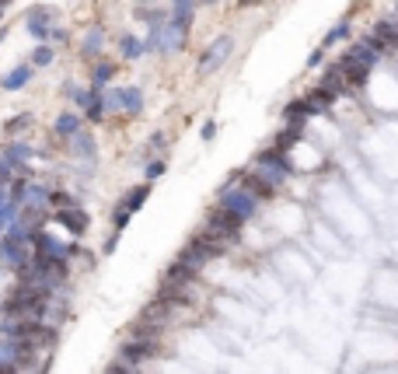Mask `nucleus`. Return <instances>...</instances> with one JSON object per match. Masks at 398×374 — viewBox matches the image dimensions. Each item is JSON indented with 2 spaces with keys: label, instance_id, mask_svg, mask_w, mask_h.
<instances>
[{
  "label": "nucleus",
  "instance_id": "f257e3e1",
  "mask_svg": "<svg viewBox=\"0 0 398 374\" xmlns=\"http://www.w3.org/2000/svg\"><path fill=\"white\" fill-rule=\"evenodd\" d=\"M101 101H105V112L123 116V119H140L143 109H147V95L137 84H130V88H101Z\"/></svg>",
  "mask_w": 398,
  "mask_h": 374
},
{
  "label": "nucleus",
  "instance_id": "f03ea898",
  "mask_svg": "<svg viewBox=\"0 0 398 374\" xmlns=\"http://www.w3.org/2000/svg\"><path fill=\"white\" fill-rule=\"evenodd\" d=\"M231 52H235V35H231V32L217 35V39H213V42L199 52V60H196V74H199V77L217 74L227 60H231Z\"/></svg>",
  "mask_w": 398,
  "mask_h": 374
},
{
  "label": "nucleus",
  "instance_id": "7ed1b4c3",
  "mask_svg": "<svg viewBox=\"0 0 398 374\" xmlns=\"http://www.w3.org/2000/svg\"><path fill=\"white\" fill-rule=\"evenodd\" d=\"M283 175H276V172H269V168H259V165H252V168H245L241 172V186L259 199V203H266V199H272L279 189H283Z\"/></svg>",
  "mask_w": 398,
  "mask_h": 374
},
{
  "label": "nucleus",
  "instance_id": "20e7f679",
  "mask_svg": "<svg viewBox=\"0 0 398 374\" xmlns=\"http://www.w3.org/2000/svg\"><path fill=\"white\" fill-rule=\"evenodd\" d=\"M241 228H245V221H238L235 213H227L220 203H213V206L206 210V231L217 235V238H223L227 245H238Z\"/></svg>",
  "mask_w": 398,
  "mask_h": 374
},
{
  "label": "nucleus",
  "instance_id": "39448f33",
  "mask_svg": "<svg viewBox=\"0 0 398 374\" xmlns=\"http://www.w3.org/2000/svg\"><path fill=\"white\" fill-rule=\"evenodd\" d=\"M217 203H220L227 213H235L238 221H245V224H248V221L255 217V213H259V199H255V196H252L241 182H238L235 189H227V193H217Z\"/></svg>",
  "mask_w": 398,
  "mask_h": 374
},
{
  "label": "nucleus",
  "instance_id": "423d86ee",
  "mask_svg": "<svg viewBox=\"0 0 398 374\" xmlns=\"http://www.w3.org/2000/svg\"><path fill=\"white\" fill-rule=\"evenodd\" d=\"M52 221L60 224V228H67L74 238H84L88 231H91V213L81 206V203H74V206H60V210H52Z\"/></svg>",
  "mask_w": 398,
  "mask_h": 374
},
{
  "label": "nucleus",
  "instance_id": "0eeeda50",
  "mask_svg": "<svg viewBox=\"0 0 398 374\" xmlns=\"http://www.w3.org/2000/svg\"><path fill=\"white\" fill-rule=\"evenodd\" d=\"M25 32L35 39V42H49V28L56 25V11L49 8V4H35V8H28L25 11Z\"/></svg>",
  "mask_w": 398,
  "mask_h": 374
},
{
  "label": "nucleus",
  "instance_id": "6e6552de",
  "mask_svg": "<svg viewBox=\"0 0 398 374\" xmlns=\"http://www.w3.org/2000/svg\"><path fill=\"white\" fill-rule=\"evenodd\" d=\"M161 353H164L161 339H126V343H119V360H126L133 367H140L143 360H154Z\"/></svg>",
  "mask_w": 398,
  "mask_h": 374
},
{
  "label": "nucleus",
  "instance_id": "1a4fd4ad",
  "mask_svg": "<svg viewBox=\"0 0 398 374\" xmlns=\"http://www.w3.org/2000/svg\"><path fill=\"white\" fill-rule=\"evenodd\" d=\"M252 165H259V168H269V172H276V175H283V179H290V175H294V161H290V154L276 150L272 144H269V147H262V150H255Z\"/></svg>",
  "mask_w": 398,
  "mask_h": 374
},
{
  "label": "nucleus",
  "instance_id": "9d476101",
  "mask_svg": "<svg viewBox=\"0 0 398 374\" xmlns=\"http://www.w3.org/2000/svg\"><path fill=\"white\" fill-rule=\"evenodd\" d=\"M154 301L168 304L172 311L189 308V304H192V287H182V284H172V280H161L157 291H154Z\"/></svg>",
  "mask_w": 398,
  "mask_h": 374
},
{
  "label": "nucleus",
  "instance_id": "9b49d317",
  "mask_svg": "<svg viewBox=\"0 0 398 374\" xmlns=\"http://www.w3.org/2000/svg\"><path fill=\"white\" fill-rule=\"evenodd\" d=\"M67 150H70V157H77V161H88V165L98 161V144H94V133H91L88 126H81V130L67 140Z\"/></svg>",
  "mask_w": 398,
  "mask_h": 374
},
{
  "label": "nucleus",
  "instance_id": "f8f14e48",
  "mask_svg": "<svg viewBox=\"0 0 398 374\" xmlns=\"http://www.w3.org/2000/svg\"><path fill=\"white\" fill-rule=\"evenodd\" d=\"M32 259V248L21 245V242H11L8 235H0V266H8V270H18Z\"/></svg>",
  "mask_w": 398,
  "mask_h": 374
},
{
  "label": "nucleus",
  "instance_id": "ddd939ff",
  "mask_svg": "<svg viewBox=\"0 0 398 374\" xmlns=\"http://www.w3.org/2000/svg\"><path fill=\"white\" fill-rule=\"evenodd\" d=\"M0 157H4V161H11V165H14V172H18L21 165H28L32 157H35V147H32L28 140H18V137H11L4 147H0Z\"/></svg>",
  "mask_w": 398,
  "mask_h": 374
},
{
  "label": "nucleus",
  "instance_id": "4468645a",
  "mask_svg": "<svg viewBox=\"0 0 398 374\" xmlns=\"http://www.w3.org/2000/svg\"><path fill=\"white\" fill-rule=\"evenodd\" d=\"M35 77V67L32 63H18L11 67L8 74H0V91H25Z\"/></svg>",
  "mask_w": 398,
  "mask_h": 374
},
{
  "label": "nucleus",
  "instance_id": "2eb2a0df",
  "mask_svg": "<svg viewBox=\"0 0 398 374\" xmlns=\"http://www.w3.org/2000/svg\"><path fill=\"white\" fill-rule=\"evenodd\" d=\"M343 57H350V60H357L360 67H367V70H374L377 63H381V52L374 49V46H367L364 39H353L350 46H346V52Z\"/></svg>",
  "mask_w": 398,
  "mask_h": 374
},
{
  "label": "nucleus",
  "instance_id": "dca6fc26",
  "mask_svg": "<svg viewBox=\"0 0 398 374\" xmlns=\"http://www.w3.org/2000/svg\"><path fill=\"white\" fill-rule=\"evenodd\" d=\"M119 74V63H112V60H105V57H98L94 63H91V74H88V88H108L112 84V77Z\"/></svg>",
  "mask_w": 398,
  "mask_h": 374
},
{
  "label": "nucleus",
  "instance_id": "f3484780",
  "mask_svg": "<svg viewBox=\"0 0 398 374\" xmlns=\"http://www.w3.org/2000/svg\"><path fill=\"white\" fill-rule=\"evenodd\" d=\"M311 119H318V116H315V109L308 105L304 95H301V98H290L287 105H283V123H301V126H308Z\"/></svg>",
  "mask_w": 398,
  "mask_h": 374
},
{
  "label": "nucleus",
  "instance_id": "a211bd4d",
  "mask_svg": "<svg viewBox=\"0 0 398 374\" xmlns=\"http://www.w3.org/2000/svg\"><path fill=\"white\" fill-rule=\"evenodd\" d=\"M81 126H84V116L77 109H67V112H60V116L52 119V133L60 137V140H70Z\"/></svg>",
  "mask_w": 398,
  "mask_h": 374
},
{
  "label": "nucleus",
  "instance_id": "6ab92c4d",
  "mask_svg": "<svg viewBox=\"0 0 398 374\" xmlns=\"http://www.w3.org/2000/svg\"><path fill=\"white\" fill-rule=\"evenodd\" d=\"M304 98H308V105L315 109V116H321V112H328L332 105L339 101V95L335 91H328V88H321V84H315V88H308L304 91Z\"/></svg>",
  "mask_w": 398,
  "mask_h": 374
},
{
  "label": "nucleus",
  "instance_id": "aec40b11",
  "mask_svg": "<svg viewBox=\"0 0 398 374\" xmlns=\"http://www.w3.org/2000/svg\"><path fill=\"white\" fill-rule=\"evenodd\" d=\"M370 32L384 42V49H388V52H395V49H398V14H395V18H377Z\"/></svg>",
  "mask_w": 398,
  "mask_h": 374
},
{
  "label": "nucleus",
  "instance_id": "412c9836",
  "mask_svg": "<svg viewBox=\"0 0 398 374\" xmlns=\"http://www.w3.org/2000/svg\"><path fill=\"white\" fill-rule=\"evenodd\" d=\"M350 35H353V18H339L325 35H321V49H332V46H343V42H350Z\"/></svg>",
  "mask_w": 398,
  "mask_h": 374
},
{
  "label": "nucleus",
  "instance_id": "4be33fe9",
  "mask_svg": "<svg viewBox=\"0 0 398 374\" xmlns=\"http://www.w3.org/2000/svg\"><path fill=\"white\" fill-rule=\"evenodd\" d=\"M101 49H105V28H88L84 39H81V57L84 60H98L101 57Z\"/></svg>",
  "mask_w": 398,
  "mask_h": 374
},
{
  "label": "nucleus",
  "instance_id": "5701e85b",
  "mask_svg": "<svg viewBox=\"0 0 398 374\" xmlns=\"http://www.w3.org/2000/svg\"><path fill=\"white\" fill-rule=\"evenodd\" d=\"M119 57H123L126 63H137V60H143V57H147V49H143V39H140V35H133V32L119 35Z\"/></svg>",
  "mask_w": 398,
  "mask_h": 374
},
{
  "label": "nucleus",
  "instance_id": "b1692460",
  "mask_svg": "<svg viewBox=\"0 0 398 374\" xmlns=\"http://www.w3.org/2000/svg\"><path fill=\"white\" fill-rule=\"evenodd\" d=\"M161 280H172V284H182V287H192L196 280H199V273L196 270H189V266H182L179 259L172 262V266H168V270H164V277Z\"/></svg>",
  "mask_w": 398,
  "mask_h": 374
},
{
  "label": "nucleus",
  "instance_id": "393cba45",
  "mask_svg": "<svg viewBox=\"0 0 398 374\" xmlns=\"http://www.w3.org/2000/svg\"><path fill=\"white\" fill-rule=\"evenodd\" d=\"M147 199H150V182H140V186H133V189H130L119 203H123L130 213H137V210H143V203H147Z\"/></svg>",
  "mask_w": 398,
  "mask_h": 374
},
{
  "label": "nucleus",
  "instance_id": "a878e982",
  "mask_svg": "<svg viewBox=\"0 0 398 374\" xmlns=\"http://www.w3.org/2000/svg\"><path fill=\"white\" fill-rule=\"evenodd\" d=\"M94 91H98V88H81V84H70V81L63 84V95L70 98V105H74L77 112H84V105L94 98Z\"/></svg>",
  "mask_w": 398,
  "mask_h": 374
},
{
  "label": "nucleus",
  "instance_id": "bb28decb",
  "mask_svg": "<svg viewBox=\"0 0 398 374\" xmlns=\"http://www.w3.org/2000/svg\"><path fill=\"white\" fill-rule=\"evenodd\" d=\"M28 63H32L35 70H42V67H52V63H56V46H49V42H35L32 57H28Z\"/></svg>",
  "mask_w": 398,
  "mask_h": 374
},
{
  "label": "nucleus",
  "instance_id": "cd10ccee",
  "mask_svg": "<svg viewBox=\"0 0 398 374\" xmlns=\"http://www.w3.org/2000/svg\"><path fill=\"white\" fill-rule=\"evenodd\" d=\"M81 116H84V123H88V126H101V123H105V116H108V112H105L101 91H94V98L84 105V112H81Z\"/></svg>",
  "mask_w": 398,
  "mask_h": 374
},
{
  "label": "nucleus",
  "instance_id": "c85d7f7f",
  "mask_svg": "<svg viewBox=\"0 0 398 374\" xmlns=\"http://www.w3.org/2000/svg\"><path fill=\"white\" fill-rule=\"evenodd\" d=\"M161 326H154V322H147V318H137V322L130 326V339H161Z\"/></svg>",
  "mask_w": 398,
  "mask_h": 374
},
{
  "label": "nucleus",
  "instance_id": "c756f323",
  "mask_svg": "<svg viewBox=\"0 0 398 374\" xmlns=\"http://www.w3.org/2000/svg\"><path fill=\"white\" fill-rule=\"evenodd\" d=\"M32 123H35L32 112H18V116H11V119L4 123V137H21L25 130H32Z\"/></svg>",
  "mask_w": 398,
  "mask_h": 374
},
{
  "label": "nucleus",
  "instance_id": "7c9ffc66",
  "mask_svg": "<svg viewBox=\"0 0 398 374\" xmlns=\"http://www.w3.org/2000/svg\"><path fill=\"white\" fill-rule=\"evenodd\" d=\"M46 196H49V189H46V186H39L35 179H28V186H25V199H21V206H46Z\"/></svg>",
  "mask_w": 398,
  "mask_h": 374
},
{
  "label": "nucleus",
  "instance_id": "2f4dec72",
  "mask_svg": "<svg viewBox=\"0 0 398 374\" xmlns=\"http://www.w3.org/2000/svg\"><path fill=\"white\" fill-rule=\"evenodd\" d=\"M77 203V196H70L67 189H49V196H46V206H52V210H60V206H74Z\"/></svg>",
  "mask_w": 398,
  "mask_h": 374
},
{
  "label": "nucleus",
  "instance_id": "473e14b6",
  "mask_svg": "<svg viewBox=\"0 0 398 374\" xmlns=\"http://www.w3.org/2000/svg\"><path fill=\"white\" fill-rule=\"evenodd\" d=\"M164 172H168V161H164V157H150V161L143 165V182H157Z\"/></svg>",
  "mask_w": 398,
  "mask_h": 374
},
{
  "label": "nucleus",
  "instance_id": "72a5a7b5",
  "mask_svg": "<svg viewBox=\"0 0 398 374\" xmlns=\"http://www.w3.org/2000/svg\"><path fill=\"white\" fill-rule=\"evenodd\" d=\"M130 221H133V213H130L123 203H119L116 210H112V228H116V231H126V228H130Z\"/></svg>",
  "mask_w": 398,
  "mask_h": 374
},
{
  "label": "nucleus",
  "instance_id": "f704fd0d",
  "mask_svg": "<svg viewBox=\"0 0 398 374\" xmlns=\"http://www.w3.org/2000/svg\"><path fill=\"white\" fill-rule=\"evenodd\" d=\"M325 63H328V49H321V46H315V49L308 52V63H304V67H308V70H321Z\"/></svg>",
  "mask_w": 398,
  "mask_h": 374
},
{
  "label": "nucleus",
  "instance_id": "c9c22d12",
  "mask_svg": "<svg viewBox=\"0 0 398 374\" xmlns=\"http://www.w3.org/2000/svg\"><path fill=\"white\" fill-rule=\"evenodd\" d=\"M164 144H168V133H164V130H154L150 140H147V154H161Z\"/></svg>",
  "mask_w": 398,
  "mask_h": 374
},
{
  "label": "nucleus",
  "instance_id": "e433bc0d",
  "mask_svg": "<svg viewBox=\"0 0 398 374\" xmlns=\"http://www.w3.org/2000/svg\"><path fill=\"white\" fill-rule=\"evenodd\" d=\"M105 374H140V371H137L133 364H126V360H119V357H116V360H112V364L105 367Z\"/></svg>",
  "mask_w": 398,
  "mask_h": 374
},
{
  "label": "nucleus",
  "instance_id": "4c0bfd02",
  "mask_svg": "<svg viewBox=\"0 0 398 374\" xmlns=\"http://www.w3.org/2000/svg\"><path fill=\"white\" fill-rule=\"evenodd\" d=\"M67 42H70V32H67V28H60V25L49 28V46H67Z\"/></svg>",
  "mask_w": 398,
  "mask_h": 374
},
{
  "label": "nucleus",
  "instance_id": "58836bf2",
  "mask_svg": "<svg viewBox=\"0 0 398 374\" xmlns=\"http://www.w3.org/2000/svg\"><path fill=\"white\" fill-rule=\"evenodd\" d=\"M119 238H123V231L112 228V235H108V238H105V245H101V255H112V252H116V248H119Z\"/></svg>",
  "mask_w": 398,
  "mask_h": 374
},
{
  "label": "nucleus",
  "instance_id": "ea45409f",
  "mask_svg": "<svg viewBox=\"0 0 398 374\" xmlns=\"http://www.w3.org/2000/svg\"><path fill=\"white\" fill-rule=\"evenodd\" d=\"M241 172H245V168H235V172H227V179L220 182V189H217V193H227V189H235V186L241 182Z\"/></svg>",
  "mask_w": 398,
  "mask_h": 374
},
{
  "label": "nucleus",
  "instance_id": "a19ab883",
  "mask_svg": "<svg viewBox=\"0 0 398 374\" xmlns=\"http://www.w3.org/2000/svg\"><path fill=\"white\" fill-rule=\"evenodd\" d=\"M217 130H220V126H217V119H206V123L199 126V137H203V144H213Z\"/></svg>",
  "mask_w": 398,
  "mask_h": 374
},
{
  "label": "nucleus",
  "instance_id": "79ce46f5",
  "mask_svg": "<svg viewBox=\"0 0 398 374\" xmlns=\"http://www.w3.org/2000/svg\"><path fill=\"white\" fill-rule=\"evenodd\" d=\"M14 179V165L11 161H4V157H0V186H8Z\"/></svg>",
  "mask_w": 398,
  "mask_h": 374
},
{
  "label": "nucleus",
  "instance_id": "37998d69",
  "mask_svg": "<svg viewBox=\"0 0 398 374\" xmlns=\"http://www.w3.org/2000/svg\"><path fill=\"white\" fill-rule=\"evenodd\" d=\"M0 374H21L14 364H0Z\"/></svg>",
  "mask_w": 398,
  "mask_h": 374
},
{
  "label": "nucleus",
  "instance_id": "c03bdc74",
  "mask_svg": "<svg viewBox=\"0 0 398 374\" xmlns=\"http://www.w3.org/2000/svg\"><path fill=\"white\" fill-rule=\"evenodd\" d=\"M255 4H259V0H238V8H241V11H248V8H255Z\"/></svg>",
  "mask_w": 398,
  "mask_h": 374
},
{
  "label": "nucleus",
  "instance_id": "a18cd8bd",
  "mask_svg": "<svg viewBox=\"0 0 398 374\" xmlns=\"http://www.w3.org/2000/svg\"><path fill=\"white\" fill-rule=\"evenodd\" d=\"M217 0H196V8H213Z\"/></svg>",
  "mask_w": 398,
  "mask_h": 374
},
{
  "label": "nucleus",
  "instance_id": "49530a36",
  "mask_svg": "<svg viewBox=\"0 0 398 374\" xmlns=\"http://www.w3.org/2000/svg\"><path fill=\"white\" fill-rule=\"evenodd\" d=\"M8 4H11V0H0V18H4V14H8Z\"/></svg>",
  "mask_w": 398,
  "mask_h": 374
},
{
  "label": "nucleus",
  "instance_id": "de8ad7c7",
  "mask_svg": "<svg viewBox=\"0 0 398 374\" xmlns=\"http://www.w3.org/2000/svg\"><path fill=\"white\" fill-rule=\"evenodd\" d=\"M35 374H49V360H46V364H42V367H39Z\"/></svg>",
  "mask_w": 398,
  "mask_h": 374
},
{
  "label": "nucleus",
  "instance_id": "09e8293b",
  "mask_svg": "<svg viewBox=\"0 0 398 374\" xmlns=\"http://www.w3.org/2000/svg\"><path fill=\"white\" fill-rule=\"evenodd\" d=\"M8 199V186H0V203H4Z\"/></svg>",
  "mask_w": 398,
  "mask_h": 374
},
{
  "label": "nucleus",
  "instance_id": "8fccbe9b",
  "mask_svg": "<svg viewBox=\"0 0 398 374\" xmlns=\"http://www.w3.org/2000/svg\"><path fill=\"white\" fill-rule=\"evenodd\" d=\"M4 35H8V32H4V28H0V42H4Z\"/></svg>",
  "mask_w": 398,
  "mask_h": 374
},
{
  "label": "nucleus",
  "instance_id": "3c124183",
  "mask_svg": "<svg viewBox=\"0 0 398 374\" xmlns=\"http://www.w3.org/2000/svg\"><path fill=\"white\" fill-rule=\"evenodd\" d=\"M395 14H398V4H395Z\"/></svg>",
  "mask_w": 398,
  "mask_h": 374
}]
</instances>
